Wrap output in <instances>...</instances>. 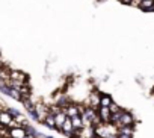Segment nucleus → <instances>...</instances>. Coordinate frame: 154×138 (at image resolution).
<instances>
[{
  "mask_svg": "<svg viewBox=\"0 0 154 138\" xmlns=\"http://www.w3.org/2000/svg\"><path fill=\"white\" fill-rule=\"evenodd\" d=\"M109 109H110V112H112V114H115V112H119V111H121L122 108H121V106H119L118 103H115V102H112V105L109 106Z\"/></svg>",
  "mask_w": 154,
  "mask_h": 138,
  "instance_id": "obj_17",
  "label": "nucleus"
},
{
  "mask_svg": "<svg viewBox=\"0 0 154 138\" xmlns=\"http://www.w3.org/2000/svg\"><path fill=\"white\" fill-rule=\"evenodd\" d=\"M6 111H8V112H9V114H11L14 118H15L17 115H20V114H21V111H18L17 108H6Z\"/></svg>",
  "mask_w": 154,
  "mask_h": 138,
  "instance_id": "obj_18",
  "label": "nucleus"
},
{
  "mask_svg": "<svg viewBox=\"0 0 154 138\" xmlns=\"http://www.w3.org/2000/svg\"><path fill=\"white\" fill-rule=\"evenodd\" d=\"M9 81H21L27 82V76L20 70H9Z\"/></svg>",
  "mask_w": 154,
  "mask_h": 138,
  "instance_id": "obj_8",
  "label": "nucleus"
},
{
  "mask_svg": "<svg viewBox=\"0 0 154 138\" xmlns=\"http://www.w3.org/2000/svg\"><path fill=\"white\" fill-rule=\"evenodd\" d=\"M97 112H98V117H100L101 123H110V115H112V112H110V109H109L107 106H98Z\"/></svg>",
  "mask_w": 154,
  "mask_h": 138,
  "instance_id": "obj_6",
  "label": "nucleus"
},
{
  "mask_svg": "<svg viewBox=\"0 0 154 138\" xmlns=\"http://www.w3.org/2000/svg\"><path fill=\"white\" fill-rule=\"evenodd\" d=\"M71 121H72V127H74V129H83V120H82L80 115L72 117Z\"/></svg>",
  "mask_w": 154,
  "mask_h": 138,
  "instance_id": "obj_13",
  "label": "nucleus"
},
{
  "mask_svg": "<svg viewBox=\"0 0 154 138\" xmlns=\"http://www.w3.org/2000/svg\"><path fill=\"white\" fill-rule=\"evenodd\" d=\"M100 96H101L100 91H97V90L91 91V94H89V97H88V106L98 109V106H100Z\"/></svg>",
  "mask_w": 154,
  "mask_h": 138,
  "instance_id": "obj_4",
  "label": "nucleus"
},
{
  "mask_svg": "<svg viewBox=\"0 0 154 138\" xmlns=\"http://www.w3.org/2000/svg\"><path fill=\"white\" fill-rule=\"evenodd\" d=\"M24 130H26V135H33V136H35V135H36V132H38V130H36L30 123L24 124Z\"/></svg>",
  "mask_w": 154,
  "mask_h": 138,
  "instance_id": "obj_16",
  "label": "nucleus"
},
{
  "mask_svg": "<svg viewBox=\"0 0 154 138\" xmlns=\"http://www.w3.org/2000/svg\"><path fill=\"white\" fill-rule=\"evenodd\" d=\"M26 111H27V115L30 117V120H33V121H36V123H38V114H36L35 105H33V106H30V108H27Z\"/></svg>",
  "mask_w": 154,
  "mask_h": 138,
  "instance_id": "obj_15",
  "label": "nucleus"
},
{
  "mask_svg": "<svg viewBox=\"0 0 154 138\" xmlns=\"http://www.w3.org/2000/svg\"><path fill=\"white\" fill-rule=\"evenodd\" d=\"M85 108H86V106H83V105H79V103L69 102V103H68V106H66V108H63V112L66 114V117L72 118V117H75V115L83 114V112H85Z\"/></svg>",
  "mask_w": 154,
  "mask_h": 138,
  "instance_id": "obj_1",
  "label": "nucleus"
},
{
  "mask_svg": "<svg viewBox=\"0 0 154 138\" xmlns=\"http://www.w3.org/2000/svg\"><path fill=\"white\" fill-rule=\"evenodd\" d=\"M44 138H53V136H50V135H44Z\"/></svg>",
  "mask_w": 154,
  "mask_h": 138,
  "instance_id": "obj_22",
  "label": "nucleus"
},
{
  "mask_svg": "<svg viewBox=\"0 0 154 138\" xmlns=\"http://www.w3.org/2000/svg\"><path fill=\"white\" fill-rule=\"evenodd\" d=\"M119 126H134V115L130 111L122 109L121 117H119V121H118V127Z\"/></svg>",
  "mask_w": 154,
  "mask_h": 138,
  "instance_id": "obj_3",
  "label": "nucleus"
},
{
  "mask_svg": "<svg viewBox=\"0 0 154 138\" xmlns=\"http://www.w3.org/2000/svg\"><path fill=\"white\" fill-rule=\"evenodd\" d=\"M60 132H62L63 135H66L68 138L72 135V132H74V127H72V121H71V118H69V117H66V118H65V121H63V124H62V129H60Z\"/></svg>",
  "mask_w": 154,
  "mask_h": 138,
  "instance_id": "obj_7",
  "label": "nucleus"
},
{
  "mask_svg": "<svg viewBox=\"0 0 154 138\" xmlns=\"http://www.w3.org/2000/svg\"><path fill=\"white\" fill-rule=\"evenodd\" d=\"M65 118H66V114L63 112V109L54 114V121H56V130H59V132H60V129H62V124H63Z\"/></svg>",
  "mask_w": 154,
  "mask_h": 138,
  "instance_id": "obj_9",
  "label": "nucleus"
},
{
  "mask_svg": "<svg viewBox=\"0 0 154 138\" xmlns=\"http://www.w3.org/2000/svg\"><path fill=\"white\" fill-rule=\"evenodd\" d=\"M119 2H121V3H124V5H131L133 0H119Z\"/></svg>",
  "mask_w": 154,
  "mask_h": 138,
  "instance_id": "obj_20",
  "label": "nucleus"
},
{
  "mask_svg": "<svg viewBox=\"0 0 154 138\" xmlns=\"http://www.w3.org/2000/svg\"><path fill=\"white\" fill-rule=\"evenodd\" d=\"M24 138H36V136H33V135H26Z\"/></svg>",
  "mask_w": 154,
  "mask_h": 138,
  "instance_id": "obj_21",
  "label": "nucleus"
},
{
  "mask_svg": "<svg viewBox=\"0 0 154 138\" xmlns=\"http://www.w3.org/2000/svg\"><path fill=\"white\" fill-rule=\"evenodd\" d=\"M35 109H36V114H38V123H42L45 120V117L50 114V106H47L42 102L35 103Z\"/></svg>",
  "mask_w": 154,
  "mask_h": 138,
  "instance_id": "obj_2",
  "label": "nucleus"
},
{
  "mask_svg": "<svg viewBox=\"0 0 154 138\" xmlns=\"http://www.w3.org/2000/svg\"><path fill=\"white\" fill-rule=\"evenodd\" d=\"M139 9L142 11H154V0H142Z\"/></svg>",
  "mask_w": 154,
  "mask_h": 138,
  "instance_id": "obj_11",
  "label": "nucleus"
},
{
  "mask_svg": "<svg viewBox=\"0 0 154 138\" xmlns=\"http://www.w3.org/2000/svg\"><path fill=\"white\" fill-rule=\"evenodd\" d=\"M42 124L47 127V129H50V130H53V129H56V121H54V115L53 114H48L47 117H45V120L42 121Z\"/></svg>",
  "mask_w": 154,
  "mask_h": 138,
  "instance_id": "obj_10",
  "label": "nucleus"
},
{
  "mask_svg": "<svg viewBox=\"0 0 154 138\" xmlns=\"http://www.w3.org/2000/svg\"><path fill=\"white\" fill-rule=\"evenodd\" d=\"M116 138H133V135H124V133H118Z\"/></svg>",
  "mask_w": 154,
  "mask_h": 138,
  "instance_id": "obj_19",
  "label": "nucleus"
},
{
  "mask_svg": "<svg viewBox=\"0 0 154 138\" xmlns=\"http://www.w3.org/2000/svg\"><path fill=\"white\" fill-rule=\"evenodd\" d=\"M134 126H119L118 127V133H124V135H133Z\"/></svg>",
  "mask_w": 154,
  "mask_h": 138,
  "instance_id": "obj_14",
  "label": "nucleus"
},
{
  "mask_svg": "<svg viewBox=\"0 0 154 138\" xmlns=\"http://www.w3.org/2000/svg\"><path fill=\"white\" fill-rule=\"evenodd\" d=\"M112 102H113V99H112V96L110 94H103L101 93V96H100V106H110L112 105Z\"/></svg>",
  "mask_w": 154,
  "mask_h": 138,
  "instance_id": "obj_12",
  "label": "nucleus"
},
{
  "mask_svg": "<svg viewBox=\"0 0 154 138\" xmlns=\"http://www.w3.org/2000/svg\"><path fill=\"white\" fill-rule=\"evenodd\" d=\"M8 136L9 138H24L26 136L24 126H15V127L8 129Z\"/></svg>",
  "mask_w": 154,
  "mask_h": 138,
  "instance_id": "obj_5",
  "label": "nucleus"
}]
</instances>
